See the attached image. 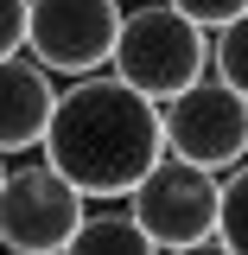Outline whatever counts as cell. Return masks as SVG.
<instances>
[{"instance_id": "obj_1", "label": "cell", "mask_w": 248, "mask_h": 255, "mask_svg": "<svg viewBox=\"0 0 248 255\" xmlns=\"http://www.w3.org/2000/svg\"><path fill=\"white\" fill-rule=\"evenodd\" d=\"M38 147L83 198H127V185L165 153L159 102L115 70H83L70 77V90H58Z\"/></svg>"}, {"instance_id": "obj_2", "label": "cell", "mask_w": 248, "mask_h": 255, "mask_svg": "<svg viewBox=\"0 0 248 255\" xmlns=\"http://www.w3.org/2000/svg\"><path fill=\"white\" fill-rule=\"evenodd\" d=\"M108 70L134 83L140 96H178L185 83L210 77V32L185 19L172 0H140V6H121V26H115V51H108Z\"/></svg>"}, {"instance_id": "obj_3", "label": "cell", "mask_w": 248, "mask_h": 255, "mask_svg": "<svg viewBox=\"0 0 248 255\" xmlns=\"http://www.w3.org/2000/svg\"><path fill=\"white\" fill-rule=\"evenodd\" d=\"M127 211L153 249H217V172L178 153H159L127 185Z\"/></svg>"}, {"instance_id": "obj_4", "label": "cell", "mask_w": 248, "mask_h": 255, "mask_svg": "<svg viewBox=\"0 0 248 255\" xmlns=\"http://www.w3.org/2000/svg\"><path fill=\"white\" fill-rule=\"evenodd\" d=\"M159 140H165V153L191 159L204 172L236 166L248 153V96H236L217 77H197L159 102Z\"/></svg>"}, {"instance_id": "obj_5", "label": "cell", "mask_w": 248, "mask_h": 255, "mask_svg": "<svg viewBox=\"0 0 248 255\" xmlns=\"http://www.w3.org/2000/svg\"><path fill=\"white\" fill-rule=\"evenodd\" d=\"M83 191L64 179L51 159H26L0 179V249L19 255H64L70 230L83 217Z\"/></svg>"}, {"instance_id": "obj_6", "label": "cell", "mask_w": 248, "mask_h": 255, "mask_svg": "<svg viewBox=\"0 0 248 255\" xmlns=\"http://www.w3.org/2000/svg\"><path fill=\"white\" fill-rule=\"evenodd\" d=\"M121 0H26V51L51 77L108 70Z\"/></svg>"}, {"instance_id": "obj_7", "label": "cell", "mask_w": 248, "mask_h": 255, "mask_svg": "<svg viewBox=\"0 0 248 255\" xmlns=\"http://www.w3.org/2000/svg\"><path fill=\"white\" fill-rule=\"evenodd\" d=\"M51 102H58L51 70L32 58V51H6V58H0V153L38 147Z\"/></svg>"}, {"instance_id": "obj_8", "label": "cell", "mask_w": 248, "mask_h": 255, "mask_svg": "<svg viewBox=\"0 0 248 255\" xmlns=\"http://www.w3.org/2000/svg\"><path fill=\"white\" fill-rule=\"evenodd\" d=\"M70 249L89 255V249H153V243H147V230L134 223V211H89V204H83V217L70 230Z\"/></svg>"}, {"instance_id": "obj_9", "label": "cell", "mask_w": 248, "mask_h": 255, "mask_svg": "<svg viewBox=\"0 0 248 255\" xmlns=\"http://www.w3.org/2000/svg\"><path fill=\"white\" fill-rule=\"evenodd\" d=\"M217 249L248 255V153L217 172Z\"/></svg>"}, {"instance_id": "obj_10", "label": "cell", "mask_w": 248, "mask_h": 255, "mask_svg": "<svg viewBox=\"0 0 248 255\" xmlns=\"http://www.w3.org/2000/svg\"><path fill=\"white\" fill-rule=\"evenodd\" d=\"M210 70H217V83L248 96V6L217 26V38H210Z\"/></svg>"}, {"instance_id": "obj_11", "label": "cell", "mask_w": 248, "mask_h": 255, "mask_svg": "<svg viewBox=\"0 0 248 255\" xmlns=\"http://www.w3.org/2000/svg\"><path fill=\"white\" fill-rule=\"evenodd\" d=\"M172 6H178L185 19H197V26H204V32H217L223 19H236V13H242L248 0H172Z\"/></svg>"}, {"instance_id": "obj_12", "label": "cell", "mask_w": 248, "mask_h": 255, "mask_svg": "<svg viewBox=\"0 0 248 255\" xmlns=\"http://www.w3.org/2000/svg\"><path fill=\"white\" fill-rule=\"evenodd\" d=\"M26 51V0H0V58Z\"/></svg>"}, {"instance_id": "obj_13", "label": "cell", "mask_w": 248, "mask_h": 255, "mask_svg": "<svg viewBox=\"0 0 248 255\" xmlns=\"http://www.w3.org/2000/svg\"><path fill=\"white\" fill-rule=\"evenodd\" d=\"M0 179H6V153H0Z\"/></svg>"}]
</instances>
